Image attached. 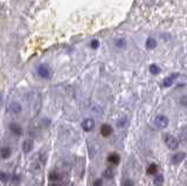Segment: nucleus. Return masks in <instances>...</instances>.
Returning <instances> with one entry per match:
<instances>
[{"label": "nucleus", "instance_id": "obj_1", "mask_svg": "<svg viewBox=\"0 0 187 186\" xmlns=\"http://www.w3.org/2000/svg\"><path fill=\"white\" fill-rule=\"evenodd\" d=\"M36 73H37V75H39L41 79H43V80H49L52 77V69L46 63H41V65L37 66Z\"/></svg>", "mask_w": 187, "mask_h": 186}, {"label": "nucleus", "instance_id": "obj_2", "mask_svg": "<svg viewBox=\"0 0 187 186\" xmlns=\"http://www.w3.org/2000/svg\"><path fill=\"white\" fill-rule=\"evenodd\" d=\"M165 144L167 145V147L170 150H177L179 146V139L176 138L172 135H166L165 136Z\"/></svg>", "mask_w": 187, "mask_h": 186}, {"label": "nucleus", "instance_id": "obj_3", "mask_svg": "<svg viewBox=\"0 0 187 186\" xmlns=\"http://www.w3.org/2000/svg\"><path fill=\"white\" fill-rule=\"evenodd\" d=\"M154 124H156V127L159 128V129H165L168 125V118L166 116H164V115H158L154 118Z\"/></svg>", "mask_w": 187, "mask_h": 186}, {"label": "nucleus", "instance_id": "obj_4", "mask_svg": "<svg viewBox=\"0 0 187 186\" xmlns=\"http://www.w3.org/2000/svg\"><path fill=\"white\" fill-rule=\"evenodd\" d=\"M94 128H95V121H94L93 118H85V119L82 122V129H83L85 132L91 131Z\"/></svg>", "mask_w": 187, "mask_h": 186}, {"label": "nucleus", "instance_id": "obj_5", "mask_svg": "<svg viewBox=\"0 0 187 186\" xmlns=\"http://www.w3.org/2000/svg\"><path fill=\"white\" fill-rule=\"evenodd\" d=\"M34 149V141L33 139H26L22 144V150L25 153H29Z\"/></svg>", "mask_w": 187, "mask_h": 186}, {"label": "nucleus", "instance_id": "obj_6", "mask_svg": "<svg viewBox=\"0 0 187 186\" xmlns=\"http://www.w3.org/2000/svg\"><path fill=\"white\" fill-rule=\"evenodd\" d=\"M8 109H9L11 113H13V114H19V113H21L22 107H21L20 103L13 101V102H11V103L8 104Z\"/></svg>", "mask_w": 187, "mask_h": 186}, {"label": "nucleus", "instance_id": "obj_7", "mask_svg": "<svg viewBox=\"0 0 187 186\" xmlns=\"http://www.w3.org/2000/svg\"><path fill=\"white\" fill-rule=\"evenodd\" d=\"M106 159H108V162H109L110 164H114V165H118L119 162H120V157H119V155H118V153H115V152L110 153V155L108 156Z\"/></svg>", "mask_w": 187, "mask_h": 186}, {"label": "nucleus", "instance_id": "obj_8", "mask_svg": "<svg viewBox=\"0 0 187 186\" xmlns=\"http://www.w3.org/2000/svg\"><path fill=\"white\" fill-rule=\"evenodd\" d=\"M185 157H186V153L182 152V151H180V152L176 153V155L172 157V163H173V164H180L182 160L185 159Z\"/></svg>", "mask_w": 187, "mask_h": 186}, {"label": "nucleus", "instance_id": "obj_9", "mask_svg": "<svg viewBox=\"0 0 187 186\" xmlns=\"http://www.w3.org/2000/svg\"><path fill=\"white\" fill-rule=\"evenodd\" d=\"M9 130L17 136H21L22 135V128L19 125L18 123H11L9 124Z\"/></svg>", "mask_w": 187, "mask_h": 186}, {"label": "nucleus", "instance_id": "obj_10", "mask_svg": "<svg viewBox=\"0 0 187 186\" xmlns=\"http://www.w3.org/2000/svg\"><path fill=\"white\" fill-rule=\"evenodd\" d=\"M11 155H12L11 147H8V146H3V147H0V157H1L3 159L9 158Z\"/></svg>", "mask_w": 187, "mask_h": 186}, {"label": "nucleus", "instance_id": "obj_11", "mask_svg": "<svg viewBox=\"0 0 187 186\" xmlns=\"http://www.w3.org/2000/svg\"><path fill=\"white\" fill-rule=\"evenodd\" d=\"M111 133H112L111 125H109V124H103V125L101 127V135L103 136V137H108V136H110Z\"/></svg>", "mask_w": 187, "mask_h": 186}, {"label": "nucleus", "instance_id": "obj_12", "mask_svg": "<svg viewBox=\"0 0 187 186\" xmlns=\"http://www.w3.org/2000/svg\"><path fill=\"white\" fill-rule=\"evenodd\" d=\"M179 75L178 74H173V75H171V76H168V77H166L165 80H164V82H163V85L164 87H170V85H172L173 84V82H174V80H176L177 77H178Z\"/></svg>", "mask_w": 187, "mask_h": 186}, {"label": "nucleus", "instance_id": "obj_13", "mask_svg": "<svg viewBox=\"0 0 187 186\" xmlns=\"http://www.w3.org/2000/svg\"><path fill=\"white\" fill-rule=\"evenodd\" d=\"M103 177L106 178V179H112L115 177V171L114 169H111V167H106L103 172Z\"/></svg>", "mask_w": 187, "mask_h": 186}, {"label": "nucleus", "instance_id": "obj_14", "mask_svg": "<svg viewBox=\"0 0 187 186\" xmlns=\"http://www.w3.org/2000/svg\"><path fill=\"white\" fill-rule=\"evenodd\" d=\"M157 171H158V165L152 163L151 165H148V167L146 170V173H147V175H156Z\"/></svg>", "mask_w": 187, "mask_h": 186}, {"label": "nucleus", "instance_id": "obj_15", "mask_svg": "<svg viewBox=\"0 0 187 186\" xmlns=\"http://www.w3.org/2000/svg\"><path fill=\"white\" fill-rule=\"evenodd\" d=\"M153 184L156 186H163L164 185V176L163 175L156 176V178H153Z\"/></svg>", "mask_w": 187, "mask_h": 186}, {"label": "nucleus", "instance_id": "obj_16", "mask_svg": "<svg viewBox=\"0 0 187 186\" xmlns=\"http://www.w3.org/2000/svg\"><path fill=\"white\" fill-rule=\"evenodd\" d=\"M157 47V41L153 38H148L146 40V48L147 49H153Z\"/></svg>", "mask_w": 187, "mask_h": 186}, {"label": "nucleus", "instance_id": "obj_17", "mask_svg": "<svg viewBox=\"0 0 187 186\" xmlns=\"http://www.w3.org/2000/svg\"><path fill=\"white\" fill-rule=\"evenodd\" d=\"M115 46L118 48H125L126 47V41L125 39H117L115 42Z\"/></svg>", "mask_w": 187, "mask_h": 186}, {"label": "nucleus", "instance_id": "obj_18", "mask_svg": "<svg viewBox=\"0 0 187 186\" xmlns=\"http://www.w3.org/2000/svg\"><path fill=\"white\" fill-rule=\"evenodd\" d=\"M150 71H151V74H153V75H157L160 71V68L157 65H151L150 66Z\"/></svg>", "mask_w": 187, "mask_h": 186}, {"label": "nucleus", "instance_id": "obj_19", "mask_svg": "<svg viewBox=\"0 0 187 186\" xmlns=\"http://www.w3.org/2000/svg\"><path fill=\"white\" fill-rule=\"evenodd\" d=\"M9 178H11V177L7 175V173H5V172H0V181H3V183H7Z\"/></svg>", "mask_w": 187, "mask_h": 186}, {"label": "nucleus", "instance_id": "obj_20", "mask_svg": "<svg viewBox=\"0 0 187 186\" xmlns=\"http://www.w3.org/2000/svg\"><path fill=\"white\" fill-rule=\"evenodd\" d=\"M49 179H51V180H59L60 179V175L57 172L53 171V172L49 173Z\"/></svg>", "mask_w": 187, "mask_h": 186}, {"label": "nucleus", "instance_id": "obj_21", "mask_svg": "<svg viewBox=\"0 0 187 186\" xmlns=\"http://www.w3.org/2000/svg\"><path fill=\"white\" fill-rule=\"evenodd\" d=\"M122 186H134V183L131 179H125L122 183Z\"/></svg>", "mask_w": 187, "mask_h": 186}, {"label": "nucleus", "instance_id": "obj_22", "mask_svg": "<svg viewBox=\"0 0 187 186\" xmlns=\"http://www.w3.org/2000/svg\"><path fill=\"white\" fill-rule=\"evenodd\" d=\"M126 124V118L124 117V118H122V119H119L118 121V123H117V125H118V128H123L124 125Z\"/></svg>", "mask_w": 187, "mask_h": 186}, {"label": "nucleus", "instance_id": "obj_23", "mask_svg": "<svg viewBox=\"0 0 187 186\" xmlns=\"http://www.w3.org/2000/svg\"><path fill=\"white\" fill-rule=\"evenodd\" d=\"M98 46H99L98 40H93V41H91V48H93V49H97Z\"/></svg>", "mask_w": 187, "mask_h": 186}, {"label": "nucleus", "instance_id": "obj_24", "mask_svg": "<svg viewBox=\"0 0 187 186\" xmlns=\"http://www.w3.org/2000/svg\"><path fill=\"white\" fill-rule=\"evenodd\" d=\"M94 186H103V180L101 178H98L94 181Z\"/></svg>", "mask_w": 187, "mask_h": 186}, {"label": "nucleus", "instance_id": "obj_25", "mask_svg": "<svg viewBox=\"0 0 187 186\" xmlns=\"http://www.w3.org/2000/svg\"><path fill=\"white\" fill-rule=\"evenodd\" d=\"M11 180H12V181H14V183H18V181L20 180V177H19L18 175H14L13 177H12V178H11Z\"/></svg>", "mask_w": 187, "mask_h": 186}, {"label": "nucleus", "instance_id": "obj_26", "mask_svg": "<svg viewBox=\"0 0 187 186\" xmlns=\"http://www.w3.org/2000/svg\"><path fill=\"white\" fill-rule=\"evenodd\" d=\"M181 104L185 107L186 105V96H182V98H181Z\"/></svg>", "mask_w": 187, "mask_h": 186}, {"label": "nucleus", "instance_id": "obj_27", "mask_svg": "<svg viewBox=\"0 0 187 186\" xmlns=\"http://www.w3.org/2000/svg\"><path fill=\"white\" fill-rule=\"evenodd\" d=\"M1 98H3V94L0 93V101H1Z\"/></svg>", "mask_w": 187, "mask_h": 186}, {"label": "nucleus", "instance_id": "obj_28", "mask_svg": "<svg viewBox=\"0 0 187 186\" xmlns=\"http://www.w3.org/2000/svg\"><path fill=\"white\" fill-rule=\"evenodd\" d=\"M51 186H57V185H51Z\"/></svg>", "mask_w": 187, "mask_h": 186}]
</instances>
